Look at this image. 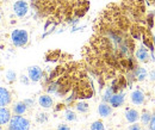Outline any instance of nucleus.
<instances>
[{
  "label": "nucleus",
  "mask_w": 155,
  "mask_h": 130,
  "mask_svg": "<svg viewBox=\"0 0 155 130\" xmlns=\"http://www.w3.org/2000/svg\"><path fill=\"white\" fill-rule=\"evenodd\" d=\"M30 121L24 117L23 115H15L12 116L10 123L7 124L8 130H30Z\"/></svg>",
  "instance_id": "1"
},
{
  "label": "nucleus",
  "mask_w": 155,
  "mask_h": 130,
  "mask_svg": "<svg viewBox=\"0 0 155 130\" xmlns=\"http://www.w3.org/2000/svg\"><path fill=\"white\" fill-rule=\"evenodd\" d=\"M11 42L17 48L25 47L29 42V32L24 29H15L11 32Z\"/></svg>",
  "instance_id": "2"
},
{
  "label": "nucleus",
  "mask_w": 155,
  "mask_h": 130,
  "mask_svg": "<svg viewBox=\"0 0 155 130\" xmlns=\"http://www.w3.org/2000/svg\"><path fill=\"white\" fill-rule=\"evenodd\" d=\"M13 12L18 18H24L29 12V4L25 0H17L13 4Z\"/></svg>",
  "instance_id": "3"
},
{
  "label": "nucleus",
  "mask_w": 155,
  "mask_h": 130,
  "mask_svg": "<svg viewBox=\"0 0 155 130\" xmlns=\"http://www.w3.org/2000/svg\"><path fill=\"white\" fill-rule=\"evenodd\" d=\"M130 102L135 106H142L146 103V94L141 88H135L130 93Z\"/></svg>",
  "instance_id": "4"
},
{
  "label": "nucleus",
  "mask_w": 155,
  "mask_h": 130,
  "mask_svg": "<svg viewBox=\"0 0 155 130\" xmlns=\"http://www.w3.org/2000/svg\"><path fill=\"white\" fill-rule=\"evenodd\" d=\"M43 69L38 66H30L28 68V76L31 80V82H38L43 78Z\"/></svg>",
  "instance_id": "5"
},
{
  "label": "nucleus",
  "mask_w": 155,
  "mask_h": 130,
  "mask_svg": "<svg viewBox=\"0 0 155 130\" xmlns=\"http://www.w3.org/2000/svg\"><path fill=\"white\" fill-rule=\"evenodd\" d=\"M135 57L138 62H143V63L149 62V60H150V55H149V50H148V48H147L144 44L140 45V47H138V49L136 50Z\"/></svg>",
  "instance_id": "6"
},
{
  "label": "nucleus",
  "mask_w": 155,
  "mask_h": 130,
  "mask_svg": "<svg viewBox=\"0 0 155 130\" xmlns=\"http://www.w3.org/2000/svg\"><path fill=\"white\" fill-rule=\"evenodd\" d=\"M140 112L137 111L134 108H127L125 112H124V117H125V121L130 124L133 123H137L138 119H140Z\"/></svg>",
  "instance_id": "7"
},
{
  "label": "nucleus",
  "mask_w": 155,
  "mask_h": 130,
  "mask_svg": "<svg viewBox=\"0 0 155 130\" xmlns=\"http://www.w3.org/2000/svg\"><path fill=\"white\" fill-rule=\"evenodd\" d=\"M124 102H125V94H124V92H120V91H119V92L115 93V94L111 97L109 104H110L114 109H117V108H120V106L124 104Z\"/></svg>",
  "instance_id": "8"
},
{
  "label": "nucleus",
  "mask_w": 155,
  "mask_h": 130,
  "mask_svg": "<svg viewBox=\"0 0 155 130\" xmlns=\"http://www.w3.org/2000/svg\"><path fill=\"white\" fill-rule=\"evenodd\" d=\"M12 100V95L10 91L2 86H0V108L7 106Z\"/></svg>",
  "instance_id": "9"
},
{
  "label": "nucleus",
  "mask_w": 155,
  "mask_h": 130,
  "mask_svg": "<svg viewBox=\"0 0 155 130\" xmlns=\"http://www.w3.org/2000/svg\"><path fill=\"white\" fill-rule=\"evenodd\" d=\"M112 110H114V108H112L109 103H105V102L100 103L99 106H98V113H99V116L103 117V118H106V117L111 116Z\"/></svg>",
  "instance_id": "10"
},
{
  "label": "nucleus",
  "mask_w": 155,
  "mask_h": 130,
  "mask_svg": "<svg viewBox=\"0 0 155 130\" xmlns=\"http://www.w3.org/2000/svg\"><path fill=\"white\" fill-rule=\"evenodd\" d=\"M11 118H12V113H11L10 109H7L6 106L0 108V125L8 124Z\"/></svg>",
  "instance_id": "11"
},
{
  "label": "nucleus",
  "mask_w": 155,
  "mask_h": 130,
  "mask_svg": "<svg viewBox=\"0 0 155 130\" xmlns=\"http://www.w3.org/2000/svg\"><path fill=\"white\" fill-rule=\"evenodd\" d=\"M38 104L43 109H50L54 105V100L49 94H41L38 97Z\"/></svg>",
  "instance_id": "12"
},
{
  "label": "nucleus",
  "mask_w": 155,
  "mask_h": 130,
  "mask_svg": "<svg viewBox=\"0 0 155 130\" xmlns=\"http://www.w3.org/2000/svg\"><path fill=\"white\" fill-rule=\"evenodd\" d=\"M134 78L137 81L142 82L148 78V71L144 67H135L134 69Z\"/></svg>",
  "instance_id": "13"
},
{
  "label": "nucleus",
  "mask_w": 155,
  "mask_h": 130,
  "mask_svg": "<svg viewBox=\"0 0 155 130\" xmlns=\"http://www.w3.org/2000/svg\"><path fill=\"white\" fill-rule=\"evenodd\" d=\"M28 110V105L21 100V102H17L13 104L12 106V111L15 115H24Z\"/></svg>",
  "instance_id": "14"
},
{
  "label": "nucleus",
  "mask_w": 155,
  "mask_h": 130,
  "mask_svg": "<svg viewBox=\"0 0 155 130\" xmlns=\"http://www.w3.org/2000/svg\"><path fill=\"white\" fill-rule=\"evenodd\" d=\"M152 117H153L152 112L149 111V110H147V109H143L142 112H141V115H140V121H141V123L143 125H149V123L152 121Z\"/></svg>",
  "instance_id": "15"
},
{
  "label": "nucleus",
  "mask_w": 155,
  "mask_h": 130,
  "mask_svg": "<svg viewBox=\"0 0 155 130\" xmlns=\"http://www.w3.org/2000/svg\"><path fill=\"white\" fill-rule=\"evenodd\" d=\"M75 110L78 112H80V113H86V112H88V110H90V105L86 102L80 100V102L75 103Z\"/></svg>",
  "instance_id": "16"
},
{
  "label": "nucleus",
  "mask_w": 155,
  "mask_h": 130,
  "mask_svg": "<svg viewBox=\"0 0 155 130\" xmlns=\"http://www.w3.org/2000/svg\"><path fill=\"white\" fill-rule=\"evenodd\" d=\"M115 90L112 88V86H109V87H106V90H105V92L103 94V102H105V103H109L110 102V99H111V97L115 94Z\"/></svg>",
  "instance_id": "17"
},
{
  "label": "nucleus",
  "mask_w": 155,
  "mask_h": 130,
  "mask_svg": "<svg viewBox=\"0 0 155 130\" xmlns=\"http://www.w3.org/2000/svg\"><path fill=\"white\" fill-rule=\"evenodd\" d=\"M5 78H6V81H7V82L12 84V82H15V81L17 80V73H16L13 69H8V71H6V73H5Z\"/></svg>",
  "instance_id": "18"
},
{
  "label": "nucleus",
  "mask_w": 155,
  "mask_h": 130,
  "mask_svg": "<svg viewBox=\"0 0 155 130\" xmlns=\"http://www.w3.org/2000/svg\"><path fill=\"white\" fill-rule=\"evenodd\" d=\"M64 118L68 122H74V121H77V113L71 109H66L64 110Z\"/></svg>",
  "instance_id": "19"
},
{
  "label": "nucleus",
  "mask_w": 155,
  "mask_h": 130,
  "mask_svg": "<svg viewBox=\"0 0 155 130\" xmlns=\"http://www.w3.org/2000/svg\"><path fill=\"white\" fill-rule=\"evenodd\" d=\"M90 129L91 130H105V125H104V123L101 122V121H94L92 124H91V127H90Z\"/></svg>",
  "instance_id": "20"
},
{
  "label": "nucleus",
  "mask_w": 155,
  "mask_h": 130,
  "mask_svg": "<svg viewBox=\"0 0 155 130\" xmlns=\"http://www.w3.org/2000/svg\"><path fill=\"white\" fill-rule=\"evenodd\" d=\"M36 121H37L38 123H44V122H47V121H48V115H47V113H38L37 117H36Z\"/></svg>",
  "instance_id": "21"
},
{
  "label": "nucleus",
  "mask_w": 155,
  "mask_h": 130,
  "mask_svg": "<svg viewBox=\"0 0 155 130\" xmlns=\"http://www.w3.org/2000/svg\"><path fill=\"white\" fill-rule=\"evenodd\" d=\"M30 81H31V80L29 79L28 75H21V76H20V82H21V84H24V85H29Z\"/></svg>",
  "instance_id": "22"
},
{
  "label": "nucleus",
  "mask_w": 155,
  "mask_h": 130,
  "mask_svg": "<svg viewBox=\"0 0 155 130\" xmlns=\"http://www.w3.org/2000/svg\"><path fill=\"white\" fill-rule=\"evenodd\" d=\"M128 130H143V129H142V127L138 123H133V124L129 125Z\"/></svg>",
  "instance_id": "23"
},
{
  "label": "nucleus",
  "mask_w": 155,
  "mask_h": 130,
  "mask_svg": "<svg viewBox=\"0 0 155 130\" xmlns=\"http://www.w3.org/2000/svg\"><path fill=\"white\" fill-rule=\"evenodd\" d=\"M148 79H149V81L155 82V69L149 71V73H148Z\"/></svg>",
  "instance_id": "24"
},
{
  "label": "nucleus",
  "mask_w": 155,
  "mask_h": 130,
  "mask_svg": "<svg viewBox=\"0 0 155 130\" xmlns=\"http://www.w3.org/2000/svg\"><path fill=\"white\" fill-rule=\"evenodd\" d=\"M149 129L152 130H155V112L153 113V117H152V121H150V123H149Z\"/></svg>",
  "instance_id": "25"
},
{
  "label": "nucleus",
  "mask_w": 155,
  "mask_h": 130,
  "mask_svg": "<svg viewBox=\"0 0 155 130\" xmlns=\"http://www.w3.org/2000/svg\"><path fill=\"white\" fill-rule=\"evenodd\" d=\"M23 102H24V103H25V104L28 105V108H30V106H32V105H34V103H35V102H34V99H31V98H28V99H24Z\"/></svg>",
  "instance_id": "26"
},
{
  "label": "nucleus",
  "mask_w": 155,
  "mask_h": 130,
  "mask_svg": "<svg viewBox=\"0 0 155 130\" xmlns=\"http://www.w3.org/2000/svg\"><path fill=\"white\" fill-rule=\"evenodd\" d=\"M58 130H71V128L67 124H60L58 127Z\"/></svg>",
  "instance_id": "27"
},
{
  "label": "nucleus",
  "mask_w": 155,
  "mask_h": 130,
  "mask_svg": "<svg viewBox=\"0 0 155 130\" xmlns=\"http://www.w3.org/2000/svg\"><path fill=\"white\" fill-rule=\"evenodd\" d=\"M153 42H154V44H155V34H154V36H153Z\"/></svg>",
  "instance_id": "28"
},
{
  "label": "nucleus",
  "mask_w": 155,
  "mask_h": 130,
  "mask_svg": "<svg viewBox=\"0 0 155 130\" xmlns=\"http://www.w3.org/2000/svg\"><path fill=\"white\" fill-rule=\"evenodd\" d=\"M0 22H1V13H0Z\"/></svg>",
  "instance_id": "29"
},
{
  "label": "nucleus",
  "mask_w": 155,
  "mask_h": 130,
  "mask_svg": "<svg viewBox=\"0 0 155 130\" xmlns=\"http://www.w3.org/2000/svg\"><path fill=\"white\" fill-rule=\"evenodd\" d=\"M144 130H152V129H149V128H148V129H144Z\"/></svg>",
  "instance_id": "30"
},
{
  "label": "nucleus",
  "mask_w": 155,
  "mask_h": 130,
  "mask_svg": "<svg viewBox=\"0 0 155 130\" xmlns=\"http://www.w3.org/2000/svg\"><path fill=\"white\" fill-rule=\"evenodd\" d=\"M154 93H155V88H154Z\"/></svg>",
  "instance_id": "31"
},
{
  "label": "nucleus",
  "mask_w": 155,
  "mask_h": 130,
  "mask_svg": "<svg viewBox=\"0 0 155 130\" xmlns=\"http://www.w3.org/2000/svg\"><path fill=\"white\" fill-rule=\"evenodd\" d=\"M154 54H155V52H154Z\"/></svg>",
  "instance_id": "32"
}]
</instances>
